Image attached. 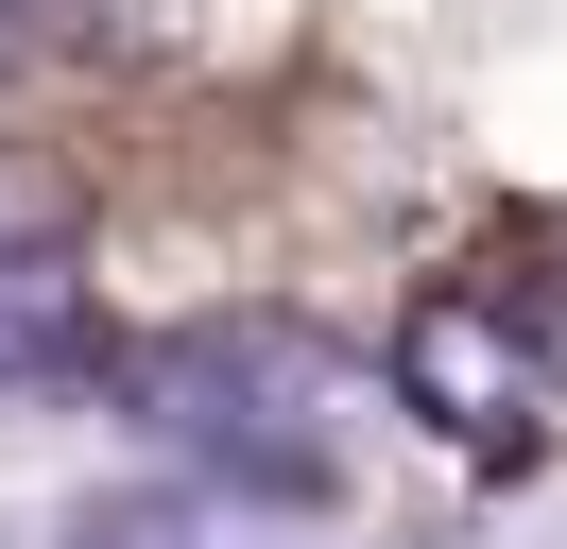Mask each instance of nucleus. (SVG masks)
I'll return each mask as SVG.
<instances>
[{
	"mask_svg": "<svg viewBox=\"0 0 567 549\" xmlns=\"http://www.w3.org/2000/svg\"><path fill=\"white\" fill-rule=\"evenodd\" d=\"M155 429H173V464L241 480V498H344V464H361L344 361L310 327H258V309L155 343Z\"/></svg>",
	"mask_w": 567,
	"mask_h": 549,
	"instance_id": "obj_1",
	"label": "nucleus"
},
{
	"mask_svg": "<svg viewBox=\"0 0 567 549\" xmlns=\"http://www.w3.org/2000/svg\"><path fill=\"white\" fill-rule=\"evenodd\" d=\"M395 377H413V412H430V429H464V446H533V429H550V361L516 343V309H498V292L413 309Z\"/></svg>",
	"mask_w": 567,
	"mask_h": 549,
	"instance_id": "obj_2",
	"label": "nucleus"
},
{
	"mask_svg": "<svg viewBox=\"0 0 567 549\" xmlns=\"http://www.w3.org/2000/svg\"><path fill=\"white\" fill-rule=\"evenodd\" d=\"M86 361H104V292H86V258H52V240H0V395L86 377Z\"/></svg>",
	"mask_w": 567,
	"mask_h": 549,
	"instance_id": "obj_3",
	"label": "nucleus"
}]
</instances>
